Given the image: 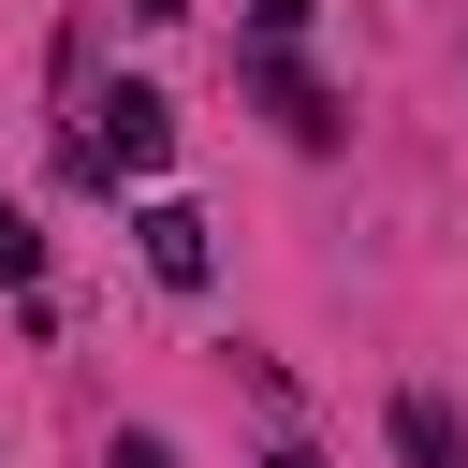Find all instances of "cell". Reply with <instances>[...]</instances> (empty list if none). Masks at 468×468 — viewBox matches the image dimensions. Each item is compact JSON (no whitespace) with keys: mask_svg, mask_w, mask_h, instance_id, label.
Returning a JSON list of instances; mask_svg holds the SVG:
<instances>
[{"mask_svg":"<svg viewBox=\"0 0 468 468\" xmlns=\"http://www.w3.org/2000/svg\"><path fill=\"white\" fill-rule=\"evenodd\" d=\"M249 88H263V117H278L292 146H336V132H351V102H336V88H322L292 44H263V58H249Z\"/></svg>","mask_w":468,"mask_h":468,"instance_id":"obj_2","label":"cell"},{"mask_svg":"<svg viewBox=\"0 0 468 468\" xmlns=\"http://www.w3.org/2000/svg\"><path fill=\"white\" fill-rule=\"evenodd\" d=\"M395 468H468V424H453V395H439V380H410V395H395Z\"/></svg>","mask_w":468,"mask_h":468,"instance_id":"obj_4","label":"cell"},{"mask_svg":"<svg viewBox=\"0 0 468 468\" xmlns=\"http://www.w3.org/2000/svg\"><path fill=\"white\" fill-rule=\"evenodd\" d=\"M132 15H146V29H176V15H190V0H132Z\"/></svg>","mask_w":468,"mask_h":468,"instance_id":"obj_8","label":"cell"},{"mask_svg":"<svg viewBox=\"0 0 468 468\" xmlns=\"http://www.w3.org/2000/svg\"><path fill=\"white\" fill-rule=\"evenodd\" d=\"M176 161V102L161 88H102L88 132H73V176H161Z\"/></svg>","mask_w":468,"mask_h":468,"instance_id":"obj_1","label":"cell"},{"mask_svg":"<svg viewBox=\"0 0 468 468\" xmlns=\"http://www.w3.org/2000/svg\"><path fill=\"white\" fill-rule=\"evenodd\" d=\"M132 249H146V278H161V292H205V263H219L190 205H146V219H132Z\"/></svg>","mask_w":468,"mask_h":468,"instance_id":"obj_3","label":"cell"},{"mask_svg":"<svg viewBox=\"0 0 468 468\" xmlns=\"http://www.w3.org/2000/svg\"><path fill=\"white\" fill-rule=\"evenodd\" d=\"M307 15H322V0H249V44H292Z\"/></svg>","mask_w":468,"mask_h":468,"instance_id":"obj_6","label":"cell"},{"mask_svg":"<svg viewBox=\"0 0 468 468\" xmlns=\"http://www.w3.org/2000/svg\"><path fill=\"white\" fill-rule=\"evenodd\" d=\"M263 468H322V453H263Z\"/></svg>","mask_w":468,"mask_h":468,"instance_id":"obj_9","label":"cell"},{"mask_svg":"<svg viewBox=\"0 0 468 468\" xmlns=\"http://www.w3.org/2000/svg\"><path fill=\"white\" fill-rule=\"evenodd\" d=\"M102 468H176V439H161V424H132V439H117Z\"/></svg>","mask_w":468,"mask_h":468,"instance_id":"obj_7","label":"cell"},{"mask_svg":"<svg viewBox=\"0 0 468 468\" xmlns=\"http://www.w3.org/2000/svg\"><path fill=\"white\" fill-rule=\"evenodd\" d=\"M0 278H15V292H29V278H44V234H29V219H15V205H0Z\"/></svg>","mask_w":468,"mask_h":468,"instance_id":"obj_5","label":"cell"}]
</instances>
